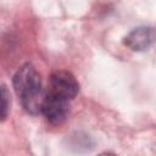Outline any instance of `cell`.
I'll return each instance as SVG.
<instances>
[{
	"mask_svg": "<svg viewBox=\"0 0 156 156\" xmlns=\"http://www.w3.org/2000/svg\"><path fill=\"white\" fill-rule=\"evenodd\" d=\"M11 95L6 85H0V122L5 121L10 113Z\"/></svg>",
	"mask_w": 156,
	"mask_h": 156,
	"instance_id": "5",
	"label": "cell"
},
{
	"mask_svg": "<svg viewBox=\"0 0 156 156\" xmlns=\"http://www.w3.org/2000/svg\"><path fill=\"white\" fill-rule=\"evenodd\" d=\"M40 113H43L51 124H61L69 115V100L49 91L43 100Z\"/></svg>",
	"mask_w": 156,
	"mask_h": 156,
	"instance_id": "2",
	"label": "cell"
},
{
	"mask_svg": "<svg viewBox=\"0 0 156 156\" xmlns=\"http://www.w3.org/2000/svg\"><path fill=\"white\" fill-rule=\"evenodd\" d=\"M12 84L23 108L30 115H39L45 93L43 91L40 74L35 67L32 63L22 65L13 74Z\"/></svg>",
	"mask_w": 156,
	"mask_h": 156,
	"instance_id": "1",
	"label": "cell"
},
{
	"mask_svg": "<svg viewBox=\"0 0 156 156\" xmlns=\"http://www.w3.org/2000/svg\"><path fill=\"white\" fill-rule=\"evenodd\" d=\"M50 93L66 98L69 101L79 93V83L68 71H56L50 77Z\"/></svg>",
	"mask_w": 156,
	"mask_h": 156,
	"instance_id": "3",
	"label": "cell"
},
{
	"mask_svg": "<svg viewBox=\"0 0 156 156\" xmlns=\"http://www.w3.org/2000/svg\"><path fill=\"white\" fill-rule=\"evenodd\" d=\"M154 40H155L154 28L147 26H141L130 30L126 35L123 43L127 48H129L133 51H145L151 48Z\"/></svg>",
	"mask_w": 156,
	"mask_h": 156,
	"instance_id": "4",
	"label": "cell"
}]
</instances>
